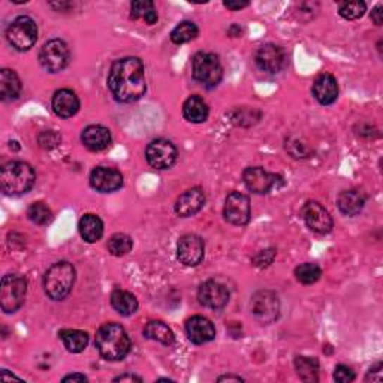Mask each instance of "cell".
I'll return each instance as SVG.
<instances>
[{"instance_id": "cell-36", "label": "cell", "mask_w": 383, "mask_h": 383, "mask_svg": "<svg viewBox=\"0 0 383 383\" xmlns=\"http://www.w3.org/2000/svg\"><path fill=\"white\" fill-rule=\"evenodd\" d=\"M367 5L364 2H343L339 6V14L344 20H358L364 15Z\"/></svg>"}, {"instance_id": "cell-24", "label": "cell", "mask_w": 383, "mask_h": 383, "mask_svg": "<svg viewBox=\"0 0 383 383\" xmlns=\"http://www.w3.org/2000/svg\"><path fill=\"white\" fill-rule=\"evenodd\" d=\"M78 230L84 241L96 243L103 235V222L96 214H84L80 220Z\"/></svg>"}, {"instance_id": "cell-20", "label": "cell", "mask_w": 383, "mask_h": 383, "mask_svg": "<svg viewBox=\"0 0 383 383\" xmlns=\"http://www.w3.org/2000/svg\"><path fill=\"white\" fill-rule=\"evenodd\" d=\"M51 106H53V111L56 113V115L62 117V118H69L78 113L80 99H78L75 92H72L69 89H62V90H57L54 93Z\"/></svg>"}, {"instance_id": "cell-11", "label": "cell", "mask_w": 383, "mask_h": 383, "mask_svg": "<svg viewBox=\"0 0 383 383\" xmlns=\"http://www.w3.org/2000/svg\"><path fill=\"white\" fill-rule=\"evenodd\" d=\"M223 215L227 223L244 226L250 220V199L247 195L232 192L225 201Z\"/></svg>"}, {"instance_id": "cell-5", "label": "cell", "mask_w": 383, "mask_h": 383, "mask_svg": "<svg viewBox=\"0 0 383 383\" xmlns=\"http://www.w3.org/2000/svg\"><path fill=\"white\" fill-rule=\"evenodd\" d=\"M192 72L194 78L207 89L218 87L223 77L220 60L213 53H196L192 58Z\"/></svg>"}, {"instance_id": "cell-38", "label": "cell", "mask_w": 383, "mask_h": 383, "mask_svg": "<svg viewBox=\"0 0 383 383\" xmlns=\"http://www.w3.org/2000/svg\"><path fill=\"white\" fill-rule=\"evenodd\" d=\"M274 258H275V250L274 249H267V250L259 251V253L253 259H251V262H253V265H256L259 268H263V267L271 265V262L274 260Z\"/></svg>"}, {"instance_id": "cell-19", "label": "cell", "mask_w": 383, "mask_h": 383, "mask_svg": "<svg viewBox=\"0 0 383 383\" xmlns=\"http://www.w3.org/2000/svg\"><path fill=\"white\" fill-rule=\"evenodd\" d=\"M186 332H187L189 340L195 344L208 343L214 340L215 337L214 325L211 323V320H208L203 316L190 318L186 322Z\"/></svg>"}, {"instance_id": "cell-22", "label": "cell", "mask_w": 383, "mask_h": 383, "mask_svg": "<svg viewBox=\"0 0 383 383\" xmlns=\"http://www.w3.org/2000/svg\"><path fill=\"white\" fill-rule=\"evenodd\" d=\"M313 96L320 105H331L339 98L337 80L331 74H322L315 80Z\"/></svg>"}, {"instance_id": "cell-8", "label": "cell", "mask_w": 383, "mask_h": 383, "mask_svg": "<svg viewBox=\"0 0 383 383\" xmlns=\"http://www.w3.org/2000/svg\"><path fill=\"white\" fill-rule=\"evenodd\" d=\"M69 48L62 39H51L45 42L41 48L39 63L45 70L51 72V74L63 70L69 65Z\"/></svg>"}, {"instance_id": "cell-34", "label": "cell", "mask_w": 383, "mask_h": 383, "mask_svg": "<svg viewBox=\"0 0 383 383\" xmlns=\"http://www.w3.org/2000/svg\"><path fill=\"white\" fill-rule=\"evenodd\" d=\"M134 247L132 238L126 234H114L110 239H108V251L113 256H125Z\"/></svg>"}, {"instance_id": "cell-17", "label": "cell", "mask_w": 383, "mask_h": 383, "mask_svg": "<svg viewBox=\"0 0 383 383\" xmlns=\"http://www.w3.org/2000/svg\"><path fill=\"white\" fill-rule=\"evenodd\" d=\"M198 299L203 307L220 310L227 304V301H230V292H227V289L222 283L208 280L201 284L198 291Z\"/></svg>"}, {"instance_id": "cell-29", "label": "cell", "mask_w": 383, "mask_h": 383, "mask_svg": "<svg viewBox=\"0 0 383 383\" xmlns=\"http://www.w3.org/2000/svg\"><path fill=\"white\" fill-rule=\"evenodd\" d=\"M58 335L63 341V346L72 353L82 352L89 344L87 332L80 331V329H63L60 331Z\"/></svg>"}, {"instance_id": "cell-10", "label": "cell", "mask_w": 383, "mask_h": 383, "mask_svg": "<svg viewBox=\"0 0 383 383\" xmlns=\"http://www.w3.org/2000/svg\"><path fill=\"white\" fill-rule=\"evenodd\" d=\"M146 159L154 170H170L177 161V149L171 141L154 139L147 146Z\"/></svg>"}, {"instance_id": "cell-7", "label": "cell", "mask_w": 383, "mask_h": 383, "mask_svg": "<svg viewBox=\"0 0 383 383\" xmlns=\"http://www.w3.org/2000/svg\"><path fill=\"white\" fill-rule=\"evenodd\" d=\"M6 39L17 51H27L38 39V26L27 15L17 17L6 29Z\"/></svg>"}, {"instance_id": "cell-9", "label": "cell", "mask_w": 383, "mask_h": 383, "mask_svg": "<svg viewBox=\"0 0 383 383\" xmlns=\"http://www.w3.org/2000/svg\"><path fill=\"white\" fill-rule=\"evenodd\" d=\"M251 311L260 323L270 325L274 320H277L280 315V301L277 295L271 291L256 292L251 298Z\"/></svg>"}, {"instance_id": "cell-25", "label": "cell", "mask_w": 383, "mask_h": 383, "mask_svg": "<svg viewBox=\"0 0 383 383\" xmlns=\"http://www.w3.org/2000/svg\"><path fill=\"white\" fill-rule=\"evenodd\" d=\"M339 210L346 215H356L363 211L365 206V196L359 190H344L337 199Z\"/></svg>"}, {"instance_id": "cell-32", "label": "cell", "mask_w": 383, "mask_h": 383, "mask_svg": "<svg viewBox=\"0 0 383 383\" xmlns=\"http://www.w3.org/2000/svg\"><path fill=\"white\" fill-rule=\"evenodd\" d=\"M198 33H199V30H198L195 23L183 21V23H180L178 26H175L174 30L171 32V41L177 45L186 44V42L194 41L198 36Z\"/></svg>"}, {"instance_id": "cell-23", "label": "cell", "mask_w": 383, "mask_h": 383, "mask_svg": "<svg viewBox=\"0 0 383 383\" xmlns=\"http://www.w3.org/2000/svg\"><path fill=\"white\" fill-rule=\"evenodd\" d=\"M21 93V81L14 70L2 69L0 72V99L12 102L18 99Z\"/></svg>"}, {"instance_id": "cell-33", "label": "cell", "mask_w": 383, "mask_h": 383, "mask_svg": "<svg viewBox=\"0 0 383 383\" xmlns=\"http://www.w3.org/2000/svg\"><path fill=\"white\" fill-rule=\"evenodd\" d=\"M322 275V270L316 263L306 262L295 268V277L299 283L303 284H313L316 283Z\"/></svg>"}, {"instance_id": "cell-16", "label": "cell", "mask_w": 383, "mask_h": 383, "mask_svg": "<svg viewBox=\"0 0 383 383\" xmlns=\"http://www.w3.org/2000/svg\"><path fill=\"white\" fill-rule=\"evenodd\" d=\"M90 184L101 194H111L123 186V175L114 168L98 166L90 174Z\"/></svg>"}, {"instance_id": "cell-39", "label": "cell", "mask_w": 383, "mask_h": 383, "mask_svg": "<svg viewBox=\"0 0 383 383\" xmlns=\"http://www.w3.org/2000/svg\"><path fill=\"white\" fill-rule=\"evenodd\" d=\"M367 380H371V382H375V380L380 382L382 380V363H377L375 367L370 368Z\"/></svg>"}, {"instance_id": "cell-41", "label": "cell", "mask_w": 383, "mask_h": 383, "mask_svg": "<svg viewBox=\"0 0 383 383\" xmlns=\"http://www.w3.org/2000/svg\"><path fill=\"white\" fill-rule=\"evenodd\" d=\"M250 4L249 2H225V8L231 9V11H239L243 8H247Z\"/></svg>"}, {"instance_id": "cell-6", "label": "cell", "mask_w": 383, "mask_h": 383, "mask_svg": "<svg viewBox=\"0 0 383 383\" xmlns=\"http://www.w3.org/2000/svg\"><path fill=\"white\" fill-rule=\"evenodd\" d=\"M27 294V280L18 274H6L0 286V306L5 313H15L24 304Z\"/></svg>"}, {"instance_id": "cell-30", "label": "cell", "mask_w": 383, "mask_h": 383, "mask_svg": "<svg viewBox=\"0 0 383 383\" xmlns=\"http://www.w3.org/2000/svg\"><path fill=\"white\" fill-rule=\"evenodd\" d=\"M295 370L299 379L304 382H318L319 380V363L316 358L310 356H296Z\"/></svg>"}, {"instance_id": "cell-21", "label": "cell", "mask_w": 383, "mask_h": 383, "mask_svg": "<svg viewBox=\"0 0 383 383\" xmlns=\"http://www.w3.org/2000/svg\"><path fill=\"white\" fill-rule=\"evenodd\" d=\"M81 141L92 151H102L110 147L111 132L101 125H92L82 130Z\"/></svg>"}, {"instance_id": "cell-15", "label": "cell", "mask_w": 383, "mask_h": 383, "mask_svg": "<svg viewBox=\"0 0 383 383\" xmlns=\"http://www.w3.org/2000/svg\"><path fill=\"white\" fill-rule=\"evenodd\" d=\"M286 60L284 50L275 44L262 45L255 56L258 68L267 74H277L286 66Z\"/></svg>"}, {"instance_id": "cell-26", "label": "cell", "mask_w": 383, "mask_h": 383, "mask_svg": "<svg viewBox=\"0 0 383 383\" xmlns=\"http://www.w3.org/2000/svg\"><path fill=\"white\" fill-rule=\"evenodd\" d=\"M183 115L190 123H203L208 118V105L199 96H190L183 105Z\"/></svg>"}, {"instance_id": "cell-43", "label": "cell", "mask_w": 383, "mask_h": 383, "mask_svg": "<svg viewBox=\"0 0 383 383\" xmlns=\"http://www.w3.org/2000/svg\"><path fill=\"white\" fill-rule=\"evenodd\" d=\"M114 382H141V377L134 375H123V376L115 377Z\"/></svg>"}, {"instance_id": "cell-28", "label": "cell", "mask_w": 383, "mask_h": 383, "mask_svg": "<svg viewBox=\"0 0 383 383\" xmlns=\"http://www.w3.org/2000/svg\"><path fill=\"white\" fill-rule=\"evenodd\" d=\"M111 306L122 316H130L138 310V301L135 295H132L127 291L115 289L111 294Z\"/></svg>"}, {"instance_id": "cell-3", "label": "cell", "mask_w": 383, "mask_h": 383, "mask_svg": "<svg viewBox=\"0 0 383 383\" xmlns=\"http://www.w3.org/2000/svg\"><path fill=\"white\" fill-rule=\"evenodd\" d=\"M36 174L33 168L26 162H8L2 166L0 171V187L4 194L11 196H18L33 187Z\"/></svg>"}, {"instance_id": "cell-1", "label": "cell", "mask_w": 383, "mask_h": 383, "mask_svg": "<svg viewBox=\"0 0 383 383\" xmlns=\"http://www.w3.org/2000/svg\"><path fill=\"white\" fill-rule=\"evenodd\" d=\"M108 87L118 102L130 103L141 99L147 90L146 72L138 57L115 60L108 75Z\"/></svg>"}, {"instance_id": "cell-14", "label": "cell", "mask_w": 383, "mask_h": 383, "mask_svg": "<svg viewBox=\"0 0 383 383\" xmlns=\"http://www.w3.org/2000/svg\"><path fill=\"white\" fill-rule=\"evenodd\" d=\"M303 219L308 230L316 234H328L332 230V218L328 210L316 201H310L303 207Z\"/></svg>"}, {"instance_id": "cell-40", "label": "cell", "mask_w": 383, "mask_h": 383, "mask_svg": "<svg viewBox=\"0 0 383 383\" xmlns=\"http://www.w3.org/2000/svg\"><path fill=\"white\" fill-rule=\"evenodd\" d=\"M371 20L375 21L376 26H382V5H377L371 12Z\"/></svg>"}, {"instance_id": "cell-31", "label": "cell", "mask_w": 383, "mask_h": 383, "mask_svg": "<svg viewBox=\"0 0 383 383\" xmlns=\"http://www.w3.org/2000/svg\"><path fill=\"white\" fill-rule=\"evenodd\" d=\"M130 18L144 20L147 24H154L158 21V12L154 4L150 0H137L130 5Z\"/></svg>"}, {"instance_id": "cell-42", "label": "cell", "mask_w": 383, "mask_h": 383, "mask_svg": "<svg viewBox=\"0 0 383 383\" xmlns=\"http://www.w3.org/2000/svg\"><path fill=\"white\" fill-rule=\"evenodd\" d=\"M63 382H87V377L81 375V373H74V375H69L66 377H63Z\"/></svg>"}, {"instance_id": "cell-4", "label": "cell", "mask_w": 383, "mask_h": 383, "mask_svg": "<svg viewBox=\"0 0 383 383\" xmlns=\"http://www.w3.org/2000/svg\"><path fill=\"white\" fill-rule=\"evenodd\" d=\"M77 272L69 262H57L46 270L44 275L45 294L54 301H62L74 287Z\"/></svg>"}, {"instance_id": "cell-13", "label": "cell", "mask_w": 383, "mask_h": 383, "mask_svg": "<svg viewBox=\"0 0 383 383\" xmlns=\"http://www.w3.org/2000/svg\"><path fill=\"white\" fill-rule=\"evenodd\" d=\"M280 177L271 174L263 170L260 166L247 168L243 172V182L246 187L256 195H265L271 189L277 186V182H280Z\"/></svg>"}, {"instance_id": "cell-18", "label": "cell", "mask_w": 383, "mask_h": 383, "mask_svg": "<svg viewBox=\"0 0 383 383\" xmlns=\"http://www.w3.org/2000/svg\"><path fill=\"white\" fill-rule=\"evenodd\" d=\"M203 203H206V195H203L202 189L192 187L178 196L175 202V213L180 218H190L202 210Z\"/></svg>"}, {"instance_id": "cell-37", "label": "cell", "mask_w": 383, "mask_h": 383, "mask_svg": "<svg viewBox=\"0 0 383 383\" xmlns=\"http://www.w3.org/2000/svg\"><path fill=\"white\" fill-rule=\"evenodd\" d=\"M334 379L335 382H340V383H349V382H353L355 380V371L347 367V365H337L334 370Z\"/></svg>"}, {"instance_id": "cell-2", "label": "cell", "mask_w": 383, "mask_h": 383, "mask_svg": "<svg viewBox=\"0 0 383 383\" xmlns=\"http://www.w3.org/2000/svg\"><path fill=\"white\" fill-rule=\"evenodd\" d=\"M96 349L106 361H122L130 352V339L123 327L117 323H105L94 339Z\"/></svg>"}, {"instance_id": "cell-44", "label": "cell", "mask_w": 383, "mask_h": 383, "mask_svg": "<svg viewBox=\"0 0 383 383\" xmlns=\"http://www.w3.org/2000/svg\"><path fill=\"white\" fill-rule=\"evenodd\" d=\"M219 382H243V379L239 376H232V375H227V376H220L218 379Z\"/></svg>"}, {"instance_id": "cell-27", "label": "cell", "mask_w": 383, "mask_h": 383, "mask_svg": "<svg viewBox=\"0 0 383 383\" xmlns=\"http://www.w3.org/2000/svg\"><path fill=\"white\" fill-rule=\"evenodd\" d=\"M144 337L162 343L163 346H172L175 341L172 329L161 320H150L144 328Z\"/></svg>"}, {"instance_id": "cell-12", "label": "cell", "mask_w": 383, "mask_h": 383, "mask_svg": "<svg viewBox=\"0 0 383 383\" xmlns=\"http://www.w3.org/2000/svg\"><path fill=\"white\" fill-rule=\"evenodd\" d=\"M203 255H206V246H203V239L201 237L187 234L178 239L177 256L186 267H196L202 262Z\"/></svg>"}, {"instance_id": "cell-35", "label": "cell", "mask_w": 383, "mask_h": 383, "mask_svg": "<svg viewBox=\"0 0 383 383\" xmlns=\"http://www.w3.org/2000/svg\"><path fill=\"white\" fill-rule=\"evenodd\" d=\"M27 218L36 225H48L53 220V211L44 202H33L27 208Z\"/></svg>"}]
</instances>
